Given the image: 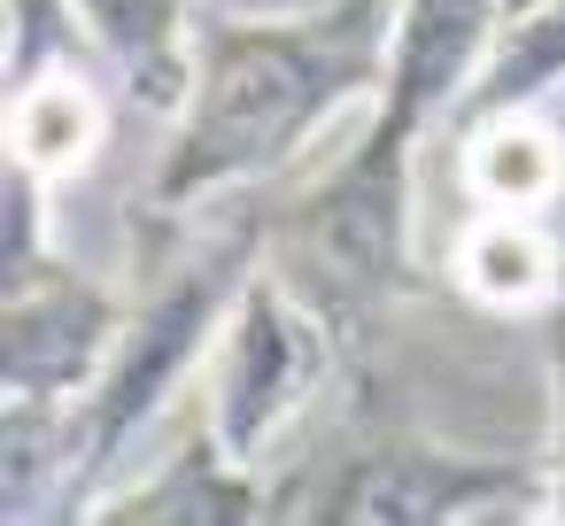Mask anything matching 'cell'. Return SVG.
I'll use <instances>...</instances> for the list:
<instances>
[{
    "mask_svg": "<svg viewBox=\"0 0 565 526\" xmlns=\"http://www.w3.org/2000/svg\"><path fill=\"white\" fill-rule=\"evenodd\" d=\"M557 348H565V325H557ZM557 364H565V356H557Z\"/></svg>",
    "mask_w": 565,
    "mask_h": 526,
    "instance_id": "cell-12",
    "label": "cell"
},
{
    "mask_svg": "<svg viewBox=\"0 0 565 526\" xmlns=\"http://www.w3.org/2000/svg\"><path fill=\"white\" fill-rule=\"evenodd\" d=\"M557 171H565L557 132L534 125V117H511V109L488 117V125L472 132V155H465L472 194L495 202V210H534L542 194H557Z\"/></svg>",
    "mask_w": 565,
    "mask_h": 526,
    "instance_id": "cell-8",
    "label": "cell"
},
{
    "mask_svg": "<svg viewBox=\"0 0 565 526\" xmlns=\"http://www.w3.org/2000/svg\"><path fill=\"white\" fill-rule=\"evenodd\" d=\"M511 487V472H457V464H434V457H387V464H364L349 480V495L333 511L349 518H449V511H480Z\"/></svg>",
    "mask_w": 565,
    "mask_h": 526,
    "instance_id": "cell-7",
    "label": "cell"
},
{
    "mask_svg": "<svg viewBox=\"0 0 565 526\" xmlns=\"http://www.w3.org/2000/svg\"><path fill=\"white\" fill-rule=\"evenodd\" d=\"M71 9L86 17V32L117 63L125 94H140L148 109H171L186 94V47H179L186 0H71Z\"/></svg>",
    "mask_w": 565,
    "mask_h": 526,
    "instance_id": "cell-6",
    "label": "cell"
},
{
    "mask_svg": "<svg viewBox=\"0 0 565 526\" xmlns=\"http://www.w3.org/2000/svg\"><path fill=\"white\" fill-rule=\"evenodd\" d=\"M94 140H102V109H94V94L78 78L55 71V78H32L17 94V117H9L17 163H32V171H78L94 155Z\"/></svg>",
    "mask_w": 565,
    "mask_h": 526,
    "instance_id": "cell-10",
    "label": "cell"
},
{
    "mask_svg": "<svg viewBox=\"0 0 565 526\" xmlns=\"http://www.w3.org/2000/svg\"><path fill=\"white\" fill-rule=\"evenodd\" d=\"M387 0H333L302 24H217L202 47V94L163 155L156 202H202L233 179H264L341 94L387 78Z\"/></svg>",
    "mask_w": 565,
    "mask_h": 526,
    "instance_id": "cell-1",
    "label": "cell"
},
{
    "mask_svg": "<svg viewBox=\"0 0 565 526\" xmlns=\"http://www.w3.org/2000/svg\"><path fill=\"white\" fill-rule=\"evenodd\" d=\"M318 333L310 318L287 302V287H248L241 318H233V341H225V387H217V441L233 457L264 449L287 410L318 387Z\"/></svg>",
    "mask_w": 565,
    "mask_h": 526,
    "instance_id": "cell-4",
    "label": "cell"
},
{
    "mask_svg": "<svg viewBox=\"0 0 565 526\" xmlns=\"http://www.w3.org/2000/svg\"><path fill=\"white\" fill-rule=\"evenodd\" d=\"M503 9H526V0H503Z\"/></svg>",
    "mask_w": 565,
    "mask_h": 526,
    "instance_id": "cell-13",
    "label": "cell"
},
{
    "mask_svg": "<svg viewBox=\"0 0 565 526\" xmlns=\"http://www.w3.org/2000/svg\"><path fill=\"white\" fill-rule=\"evenodd\" d=\"M241 248L248 240H233V248H217L210 264H194L140 325H132V341H125V356L109 364V379H102V395L86 402V418H78V433H71V472L78 480H102L109 472V457L125 449V433L179 387V372L194 364V348H202V333H210V318L225 310V279H233V264H241Z\"/></svg>",
    "mask_w": 565,
    "mask_h": 526,
    "instance_id": "cell-3",
    "label": "cell"
},
{
    "mask_svg": "<svg viewBox=\"0 0 565 526\" xmlns=\"http://www.w3.org/2000/svg\"><path fill=\"white\" fill-rule=\"evenodd\" d=\"M457 279H465L480 302L526 310V302H542L550 287H565V264H557V248H550L534 225L495 217V225L465 233V248H457Z\"/></svg>",
    "mask_w": 565,
    "mask_h": 526,
    "instance_id": "cell-9",
    "label": "cell"
},
{
    "mask_svg": "<svg viewBox=\"0 0 565 526\" xmlns=\"http://www.w3.org/2000/svg\"><path fill=\"white\" fill-rule=\"evenodd\" d=\"M503 0H403V24L387 47V94H380V125L356 148V163L318 186L295 217L310 271L326 279L318 310H341L356 294H372L395 264V233H403V163L426 132V117L457 94L488 17Z\"/></svg>",
    "mask_w": 565,
    "mask_h": 526,
    "instance_id": "cell-2",
    "label": "cell"
},
{
    "mask_svg": "<svg viewBox=\"0 0 565 526\" xmlns=\"http://www.w3.org/2000/svg\"><path fill=\"white\" fill-rule=\"evenodd\" d=\"M550 78H565V0H557V9H542L534 24H519L511 32V47L495 55V71L472 86V117L488 125V117H503V109H519L526 94H542Z\"/></svg>",
    "mask_w": 565,
    "mask_h": 526,
    "instance_id": "cell-11",
    "label": "cell"
},
{
    "mask_svg": "<svg viewBox=\"0 0 565 526\" xmlns=\"http://www.w3.org/2000/svg\"><path fill=\"white\" fill-rule=\"evenodd\" d=\"M109 302L86 287H9V395H63L94 372Z\"/></svg>",
    "mask_w": 565,
    "mask_h": 526,
    "instance_id": "cell-5",
    "label": "cell"
}]
</instances>
